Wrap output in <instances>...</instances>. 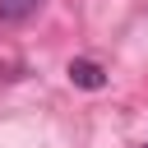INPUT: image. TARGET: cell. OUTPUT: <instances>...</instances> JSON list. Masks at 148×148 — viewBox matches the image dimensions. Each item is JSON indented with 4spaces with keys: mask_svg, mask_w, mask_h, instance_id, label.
I'll return each instance as SVG.
<instances>
[{
    "mask_svg": "<svg viewBox=\"0 0 148 148\" xmlns=\"http://www.w3.org/2000/svg\"><path fill=\"white\" fill-rule=\"evenodd\" d=\"M143 148H148V143H143Z\"/></svg>",
    "mask_w": 148,
    "mask_h": 148,
    "instance_id": "3",
    "label": "cell"
},
{
    "mask_svg": "<svg viewBox=\"0 0 148 148\" xmlns=\"http://www.w3.org/2000/svg\"><path fill=\"white\" fill-rule=\"evenodd\" d=\"M69 83L97 92V88H106V69H102L97 60H69Z\"/></svg>",
    "mask_w": 148,
    "mask_h": 148,
    "instance_id": "1",
    "label": "cell"
},
{
    "mask_svg": "<svg viewBox=\"0 0 148 148\" xmlns=\"http://www.w3.org/2000/svg\"><path fill=\"white\" fill-rule=\"evenodd\" d=\"M42 9V0H0V23H23Z\"/></svg>",
    "mask_w": 148,
    "mask_h": 148,
    "instance_id": "2",
    "label": "cell"
}]
</instances>
